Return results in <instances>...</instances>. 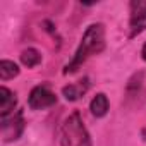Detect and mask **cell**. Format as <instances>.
<instances>
[{"label": "cell", "instance_id": "cell-1", "mask_svg": "<svg viewBox=\"0 0 146 146\" xmlns=\"http://www.w3.org/2000/svg\"><path fill=\"white\" fill-rule=\"evenodd\" d=\"M103 48H105V28H103L102 23H95V24L88 26V29L84 31L74 57L70 58V62L64 69V74L76 72L91 55H96V53L103 52Z\"/></svg>", "mask_w": 146, "mask_h": 146}, {"label": "cell", "instance_id": "cell-2", "mask_svg": "<svg viewBox=\"0 0 146 146\" xmlns=\"http://www.w3.org/2000/svg\"><path fill=\"white\" fill-rule=\"evenodd\" d=\"M60 146H91V137L81 113L72 112L60 127Z\"/></svg>", "mask_w": 146, "mask_h": 146}, {"label": "cell", "instance_id": "cell-3", "mask_svg": "<svg viewBox=\"0 0 146 146\" xmlns=\"http://www.w3.org/2000/svg\"><path fill=\"white\" fill-rule=\"evenodd\" d=\"M57 103V96L55 93L46 86V84H40V86H35L29 93V100H28V105L29 108L33 110H45V108H50Z\"/></svg>", "mask_w": 146, "mask_h": 146}, {"label": "cell", "instance_id": "cell-4", "mask_svg": "<svg viewBox=\"0 0 146 146\" xmlns=\"http://www.w3.org/2000/svg\"><path fill=\"white\" fill-rule=\"evenodd\" d=\"M131 38L146 31V2H132L131 4V19H129Z\"/></svg>", "mask_w": 146, "mask_h": 146}, {"label": "cell", "instance_id": "cell-5", "mask_svg": "<svg viewBox=\"0 0 146 146\" xmlns=\"http://www.w3.org/2000/svg\"><path fill=\"white\" fill-rule=\"evenodd\" d=\"M24 131V119L23 112H16L7 119H2V134L5 141H14L17 139Z\"/></svg>", "mask_w": 146, "mask_h": 146}, {"label": "cell", "instance_id": "cell-6", "mask_svg": "<svg viewBox=\"0 0 146 146\" xmlns=\"http://www.w3.org/2000/svg\"><path fill=\"white\" fill-rule=\"evenodd\" d=\"M16 103H17V98H16L14 91H11L5 86L0 88V117H2V119L11 117L14 113Z\"/></svg>", "mask_w": 146, "mask_h": 146}, {"label": "cell", "instance_id": "cell-7", "mask_svg": "<svg viewBox=\"0 0 146 146\" xmlns=\"http://www.w3.org/2000/svg\"><path fill=\"white\" fill-rule=\"evenodd\" d=\"M90 110L95 117H105L107 112H108V98L105 93H98L91 103H90Z\"/></svg>", "mask_w": 146, "mask_h": 146}, {"label": "cell", "instance_id": "cell-8", "mask_svg": "<svg viewBox=\"0 0 146 146\" xmlns=\"http://www.w3.org/2000/svg\"><path fill=\"white\" fill-rule=\"evenodd\" d=\"M86 90H88V84L86 83L84 84L83 83H79V84H69V86H64L62 88V95L69 102H76V100H79L86 93Z\"/></svg>", "mask_w": 146, "mask_h": 146}, {"label": "cell", "instance_id": "cell-9", "mask_svg": "<svg viewBox=\"0 0 146 146\" xmlns=\"http://www.w3.org/2000/svg\"><path fill=\"white\" fill-rule=\"evenodd\" d=\"M16 76H19V65L17 64H14L12 60H2L0 62V79L9 81Z\"/></svg>", "mask_w": 146, "mask_h": 146}, {"label": "cell", "instance_id": "cell-10", "mask_svg": "<svg viewBox=\"0 0 146 146\" xmlns=\"http://www.w3.org/2000/svg\"><path fill=\"white\" fill-rule=\"evenodd\" d=\"M21 62L31 69V67H36L40 62H41V53L36 50V48H26L23 53H21Z\"/></svg>", "mask_w": 146, "mask_h": 146}, {"label": "cell", "instance_id": "cell-11", "mask_svg": "<svg viewBox=\"0 0 146 146\" xmlns=\"http://www.w3.org/2000/svg\"><path fill=\"white\" fill-rule=\"evenodd\" d=\"M141 53H143V58L146 60V43H144V46H143V52H141Z\"/></svg>", "mask_w": 146, "mask_h": 146}]
</instances>
